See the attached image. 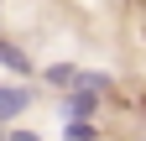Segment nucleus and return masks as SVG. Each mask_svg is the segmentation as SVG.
<instances>
[{"instance_id": "f257e3e1", "label": "nucleus", "mask_w": 146, "mask_h": 141, "mask_svg": "<svg viewBox=\"0 0 146 141\" xmlns=\"http://www.w3.org/2000/svg\"><path fill=\"white\" fill-rule=\"evenodd\" d=\"M36 104V89L21 78H0V126H21V115Z\"/></svg>"}, {"instance_id": "f03ea898", "label": "nucleus", "mask_w": 146, "mask_h": 141, "mask_svg": "<svg viewBox=\"0 0 146 141\" xmlns=\"http://www.w3.org/2000/svg\"><path fill=\"white\" fill-rule=\"evenodd\" d=\"M0 73H11V78H31L36 73V63H31V52L21 47V42H16V37H5V31H0Z\"/></svg>"}, {"instance_id": "7ed1b4c3", "label": "nucleus", "mask_w": 146, "mask_h": 141, "mask_svg": "<svg viewBox=\"0 0 146 141\" xmlns=\"http://www.w3.org/2000/svg\"><path fill=\"white\" fill-rule=\"evenodd\" d=\"M58 110H63V120H94V115L104 110V99H99V94H89V89H78V84H73L68 94H58Z\"/></svg>"}, {"instance_id": "20e7f679", "label": "nucleus", "mask_w": 146, "mask_h": 141, "mask_svg": "<svg viewBox=\"0 0 146 141\" xmlns=\"http://www.w3.org/2000/svg\"><path fill=\"white\" fill-rule=\"evenodd\" d=\"M73 78H78V63H68V58H58V63H47V68H42V89L68 94V89H73Z\"/></svg>"}, {"instance_id": "39448f33", "label": "nucleus", "mask_w": 146, "mask_h": 141, "mask_svg": "<svg viewBox=\"0 0 146 141\" xmlns=\"http://www.w3.org/2000/svg\"><path fill=\"white\" fill-rule=\"evenodd\" d=\"M78 89H89V94H99V99H110L115 94V73H104V68H78Z\"/></svg>"}, {"instance_id": "423d86ee", "label": "nucleus", "mask_w": 146, "mask_h": 141, "mask_svg": "<svg viewBox=\"0 0 146 141\" xmlns=\"http://www.w3.org/2000/svg\"><path fill=\"white\" fill-rule=\"evenodd\" d=\"M99 120H63V141H99Z\"/></svg>"}, {"instance_id": "0eeeda50", "label": "nucleus", "mask_w": 146, "mask_h": 141, "mask_svg": "<svg viewBox=\"0 0 146 141\" xmlns=\"http://www.w3.org/2000/svg\"><path fill=\"white\" fill-rule=\"evenodd\" d=\"M5 141H42V131H26V126H5Z\"/></svg>"}, {"instance_id": "6e6552de", "label": "nucleus", "mask_w": 146, "mask_h": 141, "mask_svg": "<svg viewBox=\"0 0 146 141\" xmlns=\"http://www.w3.org/2000/svg\"><path fill=\"white\" fill-rule=\"evenodd\" d=\"M0 141H5V126H0Z\"/></svg>"}, {"instance_id": "1a4fd4ad", "label": "nucleus", "mask_w": 146, "mask_h": 141, "mask_svg": "<svg viewBox=\"0 0 146 141\" xmlns=\"http://www.w3.org/2000/svg\"><path fill=\"white\" fill-rule=\"evenodd\" d=\"M0 5H5V0H0Z\"/></svg>"}]
</instances>
